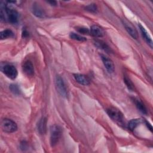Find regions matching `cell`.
Wrapping results in <instances>:
<instances>
[{
    "instance_id": "9",
    "label": "cell",
    "mask_w": 153,
    "mask_h": 153,
    "mask_svg": "<svg viewBox=\"0 0 153 153\" xmlns=\"http://www.w3.org/2000/svg\"><path fill=\"white\" fill-rule=\"evenodd\" d=\"M123 25L124 27L126 28V30L127 32L130 35L131 37H133L134 39H137V32L135 28L127 21L126 20H123Z\"/></svg>"
},
{
    "instance_id": "24",
    "label": "cell",
    "mask_w": 153,
    "mask_h": 153,
    "mask_svg": "<svg viewBox=\"0 0 153 153\" xmlns=\"http://www.w3.org/2000/svg\"><path fill=\"white\" fill-rule=\"evenodd\" d=\"M29 32L27 31V30L24 29V30H23L22 34L23 38H27V37L29 36Z\"/></svg>"
},
{
    "instance_id": "23",
    "label": "cell",
    "mask_w": 153,
    "mask_h": 153,
    "mask_svg": "<svg viewBox=\"0 0 153 153\" xmlns=\"http://www.w3.org/2000/svg\"><path fill=\"white\" fill-rule=\"evenodd\" d=\"M76 30L82 34H88L90 33V30L88 28L84 27H76Z\"/></svg>"
},
{
    "instance_id": "7",
    "label": "cell",
    "mask_w": 153,
    "mask_h": 153,
    "mask_svg": "<svg viewBox=\"0 0 153 153\" xmlns=\"http://www.w3.org/2000/svg\"><path fill=\"white\" fill-rule=\"evenodd\" d=\"M23 72L28 76H32L34 74V68L32 63L30 60H26L22 65Z\"/></svg>"
},
{
    "instance_id": "26",
    "label": "cell",
    "mask_w": 153,
    "mask_h": 153,
    "mask_svg": "<svg viewBox=\"0 0 153 153\" xmlns=\"http://www.w3.org/2000/svg\"><path fill=\"white\" fill-rule=\"evenodd\" d=\"M48 3L50 4L51 5H53V6H55L57 4V2L55 1H47Z\"/></svg>"
},
{
    "instance_id": "16",
    "label": "cell",
    "mask_w": 153,
    "mask_h": 153,
    "mask_svg": "<svg viewBox=\"0 0 153 153\" xmlns=\"http://www.w3.org/2000/svg\"><path fill=\"white\" fill-rule=\"evenodd\" d=\"M133 101L134 102V104H135L136 108L140 112H141L143 114H147L146 108L145 106L144 105V104L141 101H140L139 100L136 99H133Z\"/></svg>"
},
{
    "instance_id": "5",
    "label": "cell",
    "mask_w": 153,
    "mask_h": 153,
    "mask_svg": "<svg viewBox=\"0 0 153 153\" xmlns=\"http://www.w3.org/2000/svg\"><path fill=\"white\" fill-rule=\"evenodd\" d=\"M55 85L57 92L63 97H67L68 96V91L66 87V85L62 78L59 75H57L55 78Z\"/></svg>"
},
{
    "instance_id": "13",
    "label": "cell",
    "mask_w": 153,
    "mask_h": 153,
    "mask_svg": "<svg viewBox=\"0 0 153 153\" xmlns=\"http://www.w3.org/2000/svg\"><path fill=\"white\" fill-rule=\"evenodd\" d=\"M32 11L33 14L37 17L42 18L45 16V12L44 10L38 4H33L32 7Z\"/></svg>"
},
{
    "instance_id": "8",
    "label": "cell",
    "mask_w": 153,
    "mask_h": 153,
    "mask_svg": "<svg viewBox=\"0 0 153 153\" xmlns=\"http://www.w3.org/2000/svg\"><path fill=\"white\" fill-rule=\"evenodd\" d=\"M100 56H101V59L103 62V63L106 69L107 70V71L109 73L114 72V71L115 70V66H114L113 62L110 59H109L108 57L105 56V55L101 54Z\"/></svg>"
},
{
    "instance_id": "21",
    "label": "cell",
    "mask_w": 153,
    "mask_h": 153,
    "mask_svg": "<svg viewBox=\"0 0 153 153\" xmlns=\"http://www.w3.org/2000/svg\"><path fill=\"white\" fill-rule=\"evenodd\" d=\"M124 82L126 86L127 87V88L129 90H134V85H133V82L130 79V78H128L126 75L124 76Z\"/></svg>"
},
{
    "instance_id": "19",
    "label": "cell",
    "mask_w": 153,
    "mask_h": 153,
    "mask_svg": "<svg viewBox=\"0 0 153 153\" xmlns=\"http://www.w3.org/2000/svg\"><path fill=\"white\" fill-rule=\"evenodd\" d=\"M69 36L71 39H74V40H76V41H81V42H84V41H87V39L86 38L79 35V34H77L76 33H74V32H71L69 34Z\"/></svg>"
},
{
    "instance_id": "2",
    "label": "cell",
    "mask_w": 153,
    "mask_h": 153,
    "mask_svg": "<svg viewBox=\"0 0 153 153\" xmlns=\"http://www.w3.org/2000/svg\"><path fill=\"white\" fill-rule=\"evenodd\" d=\"M108 116L119 126L125 127V118L121 112L114 107H110L106 109Z\"/></svg>"
},
{
    "instance_id": "18",
    "label": "cell",
    "mask_w": 153,
    "mask_h": 153,
    "mask_svg": "<svg viewBox=\"0 0 153 153\" xmlns=\"http://www.w3.org/2000/svg\"><path fill=\"white\" fill-rule=\"evenodd\" d=\"M14 36L13 32L10 29H5L1 32L0 33V38L1 39H5L9 38H12Z\"/></svg>"
},
{
    "instance_id": "20",
    "label": "cell",
    "mask_w": 153,
    "mask_h": 153,
    "mask_svg": "<svg viewBox=\"0 0 153 153\" xmlns=\"http://www.w3.org/2000/svg\"><path fill=\"white\" fill-rule=\"evenodd\" d=\"M10 90H11V91L16 95H19L20 93V90L19 88V87L17 85V84H12L10 85L9 87Z\"/></svg>"
},
{
    "instance_id": "6",
    "label": "cell",
    "mask_w": 153,
    "mask_h": 153,
    "mask_svg": "<svg viewBox=\"0 0 153 153\" xmlns=\"http://www.w3.org/2000/svg\"><path fill=\"white\" fill-rule=\"evenodd\" d=\"M1 71L10 79H14L17 76V70L16 67L12 65L6 64L2 66Z\"/></svg>"
},
{
    "instance_id": "11",
    "label": "cell",
    "mask_w": 153,
    "mask_h": 153,
    "mask_svg": "<svg viewBox=\"0 0 153 153\" xmlns=\"http://www.w3.org/2000/svg\"><path fill=\"white\" fill-rule=\"evenodd\" d=\"M47 123V120L45 117L41 118L38 121L37 124V128H38V132L41 134H44L46 133Z\"/></svg>"
},
{
    "instance_id": "4",
    "label": "cell",
    "mask_w": 153,
    "mask_h": 153,
    "mask_svg": "<svg viewBox=\"0 0 153 153\" xmlns=\"http://www.w3.org/2000/svg\"><path fill=\"white\" fill-rule=\"evenodd\" d=\"M1 127L6 133H13L17 129V124L11 119L4 118L1 122Z\"/></svg>"
},
{
    "instance_id": "22",
    "label": "cell",
    "mask_w": 153,
    "mask_h": 153,
    "mask_svg": "<svg viewBox=\"0 0 153 153\" xmlns=\"http://www.w3.org/2000/svg\"><path fill=\"white\" fill-rule=\"evenodd\" d=\"M85 10L91 12V13H96L97 11V6L94 4H91L87 5L85 8Z\"/></svg>"
},
{
    "instance_id": "1",
    "label": "cell",
    "mask_w": 153,
    "mask_h": 153,
    "mask_svg": "<svg viewBox=\"0 0 153 153\" xmlns=\"http://www.w3.org/2000/svg\"><path fill=\"white\" fill-rule=\"evenodd\" d=\"M1 19L4 21H8L10 23L16 24L18 22L19 14L12 8L6 4L1 6Z\"/></svg>"
},
{
    "instance_id": "25",
    "label": "cell",
    "mask_w": 153,
    "mask_h": 153,
    "mask_svg": "<svg viewBox=\"0 0 153 153\" xmlns=\"http://www.w3.org/2000/svg\"><path fill=\"white\" fill-rule=\"evenodd\" d=\"M145 124H146V126H147V127L148 128V129H149V130L151 131H152V126L150 124V123H149V122H148L147 121H145Z\"/></svg>"
},
{
    "instance_id": "10",
    "label": "cell",
    "mask_w": 153,
    "mask_h": 153,
    "mask_svg": "<svg viewBox=\"0 0 153 153\" xmlns=\"http://www.w3.org/2000/svg\"><path fill=\"white\" fill-rule=\"evenodd\" d=\"M90 33L94 37L100 38L102 37L104 35V32L103 29L97 25H93L90 27Z\"/></svg>"
},
{
    "instance_id": "17",
    "label": "cell",
    "mask_w": 153,
    "mask_h": 153,
    "mask_svg": "<svg viewBox=\"0 0 153 153\" xmlns=\"http://www.w3.org/2000/svg\"><path fill=\"white\" fill-rule=\"evenodd\" d=\"M141 122L142 120L140 119H132L128 123L127 127L130 130L133 131Z\"/></svg>"
},
{
    "instance_id": "14",
    "label": "cell",
    "mask_w": 153,
    "mask_h": 153,
    "mask_svg": "<svg viewBox=\"0 0 153 153\" xmlns=\"http://www.w3.org/2000/svg\"><path fill=\"white\" fill-rule=\"evenodd\" d=\"M74 78L75 81L80 84L87 85L90 84L89 79L84 75L81 74H74Z\"/></svg>"
},
{
    "instance_id": "12",
    "label": "cell",
    "mask_w": 153,
    "mask_h": 153,
    "mask_svg": "<svg viewBox=\"0 0 153 153\" xmlns=\"http://www.w3.org/2000/svg\"><path fill=\"white\" fill-rule=\"evenodd\" d=\"M141 35L143 37V38L144 39V40L146 41V42L150 46L151 48H152V41L151 38V37L149 36V34L148 33L147 31L145 30V29L139 23L138 25Z\"/></svg>"
},
{
    "instance_id": "3",
    "label": "cell",
    "mask_w": 153,
    "mask_h": 153,
    "mask_svg": "<svg viewBox=\"0 0 153 153\" xmlns=\"http://www.w3.org/2000/svg\"><path fill=\"white\" fill-rule=\"evenodd\" d=\"M62 130L60 126L54 124L50 128V144L51 146H55L59 142Z\"/></svg>"
},
{
    "instance_id": "15",
    "label": "cell",
    "mask_w": 153,
    "mask_h": 153,
    "mask_svg": "<svg viewBox=\"0 0 153 153\" xmlns=\"http://www.w3.org/2000/svg\"><path fill=\"white\" fill-rule=\"evenodd\" d=\"M94 44L95 45L96 47H97L98 48L101 49L107 53H110L111 51V48H109V47L103 41H101V40H94Z\"/></svg>"
}]
</instances>
